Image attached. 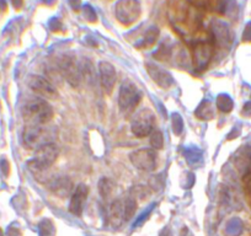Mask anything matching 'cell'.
Instances as JSON below:
<instances>
[{"instance_id":"5","label":"cell","mask_w":251,"mask_h":236,"mask_svg":"<svg viewBox=\"0 0 251 236\" xmlns=\"http://www.w3.org/2000/svg\"><path fill=\"white\" fill-rule=\"evenodd\" d=\"M142 14V6L138 0H118L115 5V16L125 26L136 23Z\"/></svg>"},{"instance_id":"36","label":"cell","mask_w":251,"mask_h":236,"mask_svg":"<svg viewBox=\"0 0 251 236\" xmlns=\"http://www.w3.org/2000/svg\"><path fill=\"white\" fill-rule=\"evenodd\" d=\"M243 38L245 41H250L251 40V24L248 26V27H246V31H245V33H244Z\"/></svg>"},{"instance_id":"3","label":"cell","mask_w":251,"mask_h":236,"mask_svg":"<svg viewBox=\"0 0 251 236\" xmlns=\"http://www.w3.org/2000/svg\"><path fill=\"white\" fill-rule=\"evenodd\" d=\"M141 100V89L137 86L136 83L129 79H126L121 85L120 93H118V107H120L121 112L125 115L131 113L139 105Z\"/></svg>"},{"instance_id":"12","label":"cell","mask_w":251,"mask_h":236,"mask_svg":"<svg viewBox=\"0 0 251 236\" xmlns=\"http://www.w3.org/2000/svg\"><path fill=\"white\" fill-rule=\"evenodd\" d=\"M99 74H100V84L103 91L107 95H111L115 89L116 80H117V73H116L115 67L108 62L101 61L99 63Z\"/></svg>"},{"instance_id":"17","label":"cell","mask_w":251,"mask_h":236,"mask_svg":"<svg viewBox=\"0 0 251 236\" xmlns=\"http://www.w3.org/2000/svg\"><path fill=\"white\" fill-rule=\"evenodd\" d=\"M108 220L113 228H118L125 221V211H123V202L121 199L113 201L108 208Z\"/></svg>"},{"instance_id":"40","label":"cell","mask_w":251,"mask_h":236,"mask_svg":"<svg viewBox=\"0 0 251 236\" xmlns=\"http://www.w3.org/2000/svg\"><path fill=\"white\" fill-rule=\"evenodd\" d=\"M42 1L46 4V5L52 6V5H54L55 1H57V0H42Z\"/></svg>"},{"instance_id":"34","label":"cell","mask_w":251,"mask_h":236,"mask_svg":"<svg viewBox=\"0 0 251 236\" xmlns=\"http://www.w3.org/2000/svg\"><path fill=\"white\" fill-rule=\"evenodd\" d=\"M188 1L199 9H207L209 4V0H188Z\"/></svg>"},{"instance_id":"30","label":"cell","mask_w":251,"mask_h":236,"mask_svg":"<svg viewBox=\"0 0 251 236\" xmlns=\"http://www.w3.org/2000/svg\"><path fill=\"white\" fill-rule=\"evenodd\" d=\"M156 204L155 203H153V204H151V206L148 207V208L146 209V211L143 212V213L141 214V215L138 216V218L136 219V221H134V224H133V228H138V226H141L142 224L144 223V221L147 220V219L149 218V215H151V212H153V209H154V207H155Z\"/></svg>"},{"instance_id":"15","label":"cell","mask_w":251,"mask_h":236,"mask_svg":"<svg viewBox=\"0 0 251 236\" xmlns=\"http://www.w3.org/2000/svg\"><path fill=\"white\" fill-rule=\"evenodd\" d=\"M73 182L69 177L66 176H62V177H55L54 180L50 182L48 185V189L55 194V196L60 197V198H66L67 196H69L73 189Z\"/></svg>"},{"instance_id":"39","label":"cell","mask_w":251,"mask_h":236,"mask_svg":"<svg viewBox=\"0 0 251 236\" xmlns=\"http://www.w3.org/2000/svg\"><path fill=\"white\" fill-rule=\"evenodd\" d=\"M69 3H71V5L73 6V8L76 9L80 5V0H69Z\"/></svg>"},{"instance_id":"37","label":"cell","mask_w":251,"mask_h":236,"mask_svg":"<svg viewBox=\"0 0 251 236\" xmlns=\"http://www.w3.org/2000/svg\"><path fill=\"white\" fill-rule=\"evenodd\" d=\"M11 4L14 5V8L20 9L23 6V0H11Z\"/></svg>"},{"instance_id":"13","label":"cell","mask_w":251,"mask_h":236,"mask_svg":"<svg viewBox=\"0 0 251 236\" xmlns=\"http://www.w3.org/2000/svg\"><path fill=\"white\" fill-rule=\"evenodd\" d=\"M146 69L148 75L151 76V80L160 86L161 89H169L170 86L174 85V78L168 71L163 69L161 67L156 66L155 63H146Z\"/></svg>"},{"instance_id":"16","label":"cell","mask_w":251,"mask_h":236,"mask_svg":"<svg viewBox=\"0 0 251 236\" xmlns=\"http://www.w3.org/2000/svg\"><path fill=\"white\" fill-rule=\"evenodd\" d=\"M41 138H42V128L40 126H37V124H28L24 129L23 142L26 148H37L40 145Z\"/></svg>"},{"instance_id":"26","label":"cell","mask_w":251,"mask_h":236,"mask_svg":"<svg viewBox=\"0 0 251 236\" xmlns=\"http://www.w3.org/2000/svg\"><path fill=\"white\" fill-rule=\"evenodd\" d=\"M151 145L154 150H160L164 148V136L158 129H154L151 134Z\"/></svg>"},{"instance_id":"31","label":"cell","mask_w":251,"mask_h":236,"mask_svg":"<svg viewBox=\"0 0 251 236\" xmlns=\"http://www.w3.org/2000/svg\"><path fill=\"white\" fill-rule=\"evenodd\" d=\"M83 14L84 18H85L89 23H95V21L98 20V15H96L95 10H94L90 5L83 6Z\"/></svg>"},{"instance_id":"10","label":"cell","mask_w":251,"mask_h":236,"mask_svg":"<svg viewBox=\"0 0 251 236\" xmlns=\"http://www.w3.org/2000/svg\"><path fill=\"white\" fill-rule=\"evenodd\" d=\"M31 90L46 100H55L58 97V91L55 86L41 75H31L27 81Z\"/></svg>"},{"instance_id":"28","label":"cell","mask_w":251,"mask_h":236,"mask_svg":"<svg viewBox=\"0 0 251 236\" xmlns=\"http://www.w3.org/2000/svg\"><path fill=\"white\" fill-rule=\"evenodd\" d=\"M243 186H244V192H245L246 199H248V203L251 207V170L248 171L245 173L243 179Z\"/></svg>"},{"instance_id":"41","label":"cell","mask_w":251,"mask_h":236,"mask_svg":"<svg viewBox=\"0 0 251 236\" xmlns=\"http://www.w3.org/2000/svg\"><path fill=\"white\" fill-rule=\"evenodd\" d=\"M0 236H4V233H3V230H1V229H0Z\"/></svg>"},{"instance_id":"14","label":"cell","mask_w":251,"mask_h":236,"mask_svg":"<svg viewBox=\"0 0 251 236\" xmlns=\"http://www.w3.org/2000/svg\"><path fill=\"white\" fill-rule=\"evenodd\" d=\"M89 194V187L86 185L80 184L76 186L75 191L73 192L71 198V203H69V211L72 214L76 216H80L83 214L84 206L88 199Z\"/></svg>"},{"instance_id":"25","label":"cell","mask_w":251,"mask_h":236,"mask_svg":"<svg viewBox=\"0 0 251 236\" xmlns=\"http://www.w3.org/2000/svg\"><path fill=\"white\" fill-rule=\"evenodd\" d=\"M171 126H173V133L175 136H180L183 131V119L180 113L174 112L171 115Z\"/></svg>"},{"instance_id":"11","label":"cell","mask_w":251,"mask_h":236,"mask_svg":"<svg viewBox=\"0 0 251 236\" xmlns=\"http://www.w3.org/2000/svg\"><path fill=\"white\" fill-rule=\"evenodd\" d=\"M211 40L214 47L218 49H228L231 45V33L228 25L222 21H213L211 24Z\"/></svg>"},{"instance_id":"7","label":"cell","mask_w":251,"mask_h":236,"mask_svg":"<svg viewBox=\"0 0 251 236\" xmlns=\"http://www.w3.org/2000/svg\"><path fill=\"white\" fill-rule=\"evenodd\" d=\"M214 53V46L211 37L209 40H200L195 43L192 49V62L197 71H204L208 68Z\"/></svg>"},{"instance_id":"21","label":"cell","mask_w":251,"mask_h":236,"mask_svg":"<svg viewBox=\"0 0 251 236\" xmlns=\"http://www.w3.org/2000/svg\"><path fill=\"white\" fill-rule=\"evenodd\" d=\"M115 187V182L111 179H108V177H102V179L99 181V192H100V194L103 198H108V197L112 194Z\"/></svg>"},{"instance_id":"19","label":"cell","mask_w":251,"mask_h":236,"mask_svg":"<svg viewBox=\"0 0 251 236\" xmlns=\"http://www.w3.org/2000/svg\"><path fill=\"white\" fill-rule=\"evenodd\" d=\"M214 106L209 100H203L195 111V116L201 121H209L214 118Z\"/></svg>"},{"instance_id":"38","label":"cell","mask_w":251,"mask_h":236,"mask_svg":"<svg viewBox=\"0 0 251 236\" xmlns=\"http://www.w3.org/2000/svg\"><path fill=\"white\" fill-rule=\"evenodd\" d=\"M6 8H8L6 0H0V11H5Z\"/></svg>"},{"instance_id":"29","label":"cell","mask_w":251,"mask_h":236,"mask_svg":"<svg viewBox=\"0 0 251 236\" xmlns=\"http://www.w3.org/2000/svg\"><path fill=\"white\" fill-rule=\"evenodd\" d=\"M171 57V49L168 46H160L158 50L154 53V58L158 61H168L169 58Z\"/></svg>"},{"instance_id":"23","label":"cell","mask_w":251,"mask_h":236,"mask_svg":"<svg viewBox=\"0 0 251 236\" xmlns=\"http://www.w3.org/2000/svg\"><path fill=\"white\" fill-rule=\"evenodd\" d=\"M38 235L40 236H54L55 235V229L53 225L52 221L50 219H43L37 226Z\"/></svg>"},{"instance_id":"22","label":"cell","mask_w":251,"mask_h":236,"mask_svg":"<svg viewBox=\"0 0 251 236\" xmlns=\"http://www.w3.org/2000/svg\"><path fill=\"white\" fill-rule=\"evenodd\" d=\"M216 106L219 111L222 112H230L231 108H233V101H231L230 96L226 95V94H221V95L217 96Z\"/></svg>"},{"instance_id":"35","label":"cell","mask_w":251,"mask_h":236,"mask_svg":"<svg viewBox=\"0 0 251 236\" xmlns=\"http://www.w3.org/2000/svg\"><path fill=\"white\" fill-rule=\"evenodd\" d=\"M0 165H1V171H3V173L5 176L9 175V171H10V168H9V161L5 160V159H3L1 160V163H0Z\"/></svg>"},{"instance_id":"1","label":"cell","mask_w":251,"mask_h":236,"mask_svg":"<svg viewBox=\"0 0 251 236\" xmlns=\"http://www.w3.org/2000/svg\"><path fill=\"white\" fill-rule=\"evenodd\" d=\"M169 18L174 28L183 37L194 35L201 27V9L192 5L188 0H171Z\"/></svg>"},{"instance_id":"4","label":"cell","mask_w":251,"mask_h":236,"mask_svg":"<svg viewBox=\"0 0 251 236\" xmlns=\"http://www.w3.org/2000/svg\"><path fill=\"white\" fill-rule=\"evenodd\" d=\"M58 158V149L54 144H43L38 146L35 156L27 163L28 167L33 172H42L50 168Z\"/></svg>"},{"instance_id":"27","label":"cell","mask_w":251,"mask_h":236,"mask_svg":"<svg viewBox=\"0 0 251 236\" xmlns=\"http://www.w3.org/2000/svg\"><path fill=\"white\" fill-rule=\"evenodd\" d=\"M241 231L240 228V221L239 219H230V220L226 223V234L229 236H235L238 235Z\"/></svg>"},{"instance_id":"33","label":"cell","mask_w":251,"mask_h":236,"mask_svg":"<svg viewBox=\"0 0 251 236\" xmlns=\"http://www.w3.org/2000/svg\"><path fill=\"white\" fill-rule=\"evenodd\" d=\"M48 26H50V28L52 31H59L60 28L63 27V25H62V23H60V20L59 19H50V23H48Z\"/></svg>"},{"instance_id":"2","label":"cell","mask_w":251,"mask_h":236,"mask_svg":"<svg viewBox=\"0 0 251 236\" xmlns=\"http://www.w3.org/2000/svg\"><path fill=\"white\" fill-rule=\"evenodd\" d=\"M53 107L45 98H32L23 108V116L30 124H45L53 118Z\"/></svg>"},{"instance_id":"8","label":"cell","mask_w":251,"mask_h":236,"mask_svg":"<svg viewBox=\"0 0 251 236\" xmlns=\"http://www.w3.org/2000/svg\"><path fill=\"white\" fill-rule=\"evenodd\" d=\"M129 160L137 170L151 172L158 166V153L154 149H138L129 154Z\"/></svg>"},{"instance_id":"24","label":"cell","mask_w":251,"mask_h":236,"mask_svg":"<svg viewBox=\"0 0 251 236\" xmlns=\"http://www.w3.org/2000/svg\"><path fill=\"white\" fill-rule=\"evenodd\" d=\"M123 211H125V220H129L133 218L137 211V201L132 197H128L123 202Z\"/></svg>"},{"instance_id":"20","label":"cell","mask_w":251,"mask_h":236,"mask_svg":"<svg viewBox=\"0 0 251 236\" xmlns=\"http://www.w3.org/2000/svg\"><path fill=\"white\" fill-rule=\"evenodd\" d=\"M159 35H160V32H159V28L156 27V26H151V27H149L148 30H147V32L144 33V37H143V40L141 41V43H138V45H136V46L138 48L153 47V46L156 43V41H158Z\"/></svg>"},{"instance_id":"32","label":"cell","mask_w":251,"mask_h":236,"mask_svg":"<svg viewBox=\"0 0 251 236\" xmlns=\"http://www.w3.org/2000/svg\"><path fill=\"white\" fill-rule=\"evenodd\" d=\"M6 235L8 236H21V230L19 228V225L16 226V224H11L10 226H8L6 229Z\"/></svg>"},{"instance_id":"9","label":"cell","mask_w":251,"mask_h":236,"mask_svg":"<svg viewBox=\"0 0 251 236\" xmlns=\"http://www.w3.org/2000/svg\"><path fill=\"white\" fill-rule=\"evenodd\" d=\"M59 68L63 76L72 86L76 88L80 84L81 79V67L79 66L76 58L73 55L66 54L60 58Z\"/></svg>"},{"instance_id":"18","label":"cell","mask_w":251,"mask_h":236,"mask_svg":"<svg viewBox=\"0 0 251 236\" xmlns=\"http://www.w3.org/2000/svg\"><path fill=\"white\" fill-rule=\"evenodd\" d=\"M183 156L188 165L192 167H200L203 164V153L197 146H186L183 149Z\"/></svg>"},{"instance_id":"6","label":"cell","mask_w":251,"mask_h":236,"mask_svg":"<svg viewBox=\"0 0 251 236\" xmlns=\"http://www.w3.org/2000/svg\"><path fill=\"white\" fill-rule=\"evenodd\" d=\"M156 118L153 111L149 108H144V110L139 111L132 119L131 131L137 138H146L153 133Z\"/></svg>"}]
</instances>
